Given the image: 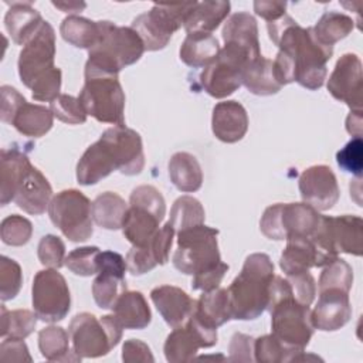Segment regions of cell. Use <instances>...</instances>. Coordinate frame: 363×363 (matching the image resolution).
<instances>
[{"instance_id": "52", "label": "cell", "mask_w": 363, "mask_h": 363, "mask_svg": "<svg viewBox=\"0 0 363 363\" xmlns=\"http://www.w3.org/2000/svg\"><path fill=\"white\" fill-rule=\"evenodd\" d=\"M286 281L291 285L292 296L302 305H311L316 295V282L309 271L286 275Z\"/></svg>"}, {"instance_id": "32", "label": "cell", "mask_w": 363, "mask_h": 363, "mask_svg": "<svg viewBox=\"0 0 363 363\" xmlns=\"http://www.w3.org/2000/svg\"><path fill=\"white\" fill-rule=\"evenodd\" d=\"M193 315L213 328H218L228 322L231 319V309L227 289L218 286L211 291H204L196 301Z\"/></svg>"}, {"instance_id": "37", "label": "cell", "mask_w": 363, "mask_h": 363, "mask_svg": "<svg viewBox=\"0 0 363 363\" xmlns=\"http://www.w3.org/2000/svg\"><path fill=\"white\" fill-rule=\"evenodd\" d=\"M60 34L68 44L89 51L99 40V21L81 16H68L60 26Z\"/></svg>"}, {"instance_id": "58", "label": "cell", "mask_w": 363, "mask_h": 363, "mask_svg": "<svg viewBox=\"0 0 363 363\" xmlns=\"http://www.w3.org/2000/svg\"><path fill=\"white\" fill-rule=\"evenodd\" d=\"M0 360L1 362H31L28 347L24 339H3L0 345Z\"/></svg>"}, {"instance_id": "16", "label": "cell", "mask_w": 363, "mask_h": 363, "mask_svg": "<svg viewBox=\"0 0 363 363\" xmlns=\"http://www.w3.org/2000/svg\"><path fill=\"white\" fill-rule=\"evenodd\" d=\"M329 94L345 102L350 111H362L363 72L362 61L356 54L346 52L337 61L328 79Z\"/></svg>"}, {"instance_id": "2", "label": "cell", "mask_w": 363, "mask_h": 363, "mask_svg": "<svg viewBox=\"0 0 363 363\" xmlns=\"http://www.w3.org/2000/svg\"><path fill=\"white\" fill-rule=\"evenodd\" d=\"M274 264L264 252L250 254L241 272L228 286L231 319L252 320L268 306V286L274 277Z\"/></svg>"}, {"instance_id": "62", "label": "cell", "mask_w": 363, "mask_h": 363, "mask_svg": "<svg viewBox=\"0 0 363 363\" xmlns=\"http://www.w3.org/2000/svg\"><path fill=\"white\" fill-rule=\"evenodd\" d=\"M362 111H350L346 118V130L353 138H362Z\"/></svg>"}, {"instance_id": "7", "label": "cell", "mask_w": 363, "mask_h": 363, "mask_svg": "<svg viewBox=\"0 0 363 363\" xmlns=\"http://www.w3.org/2000/svg\"><path fill=\"white\" fill-rule=\"evenodd\" d=\"M218 230L206 224L194 225L177 233V250L173 265L186 275L199 274L221 262L217 242Z\"/></svg>"}, {"instance_id": "15", "label": "cell", "mask_w": 363, "mask_h": 363, "mask_svg": "<svg viewBox=\"0 0 363 363\" xmlns=\"http://www.w3.org/2000/svg\"><path fill=\"white\" fill-rule=\"evenodd\" d=\"M126 261L119 252H99L98 272L92 282V295L101 309H112L119 295L126 291Z\"/></svg>"}, {"instance_id": "36", "label": "cell", "mask_w": 363, "mask_h": 363, "mask_svg": "<svg viewBox=\"0 0 363 363\" xmlns=\"http://www.w3.org/2000/svg\"><path fill=\"white\" fill-rule=\"evenodd\" d=\"M129 204L113 191H105L92 201V218L105 230H119Z\"/></svg>"}, {"instance_id": "6", "label": "cell", "mask_w": 363, "mask_h": 363, "mask_svg": "<svg viewBox=\"0 0 363 363\" xmlns=\"http://www.w3.org/2000/svg\"><path fill=\"white\" fill-rule=\"evenodd\" d=\"M197 1L186 3H155L149 11L139 14L130 27L140 37L145 51L163 50L172 35L184 26L189 13Z\"/></svg>"}, {"instance_id": "43", "label": "cell", "mask_w": 363, "mask_h": 363, "mask_svg": "<svg viewBox=\"0 0 363 363\" xmlns=\"http://www.w3.org/2000/svg\"><path fill=\"white\" fill-rule=\"evenodd\" d=\"M353 285V269L352 267L342 258L333 259L330 264L323 267V271L320 272L318 288L319 291L323 289H343L350 291Z\"/></svg>"}, {"instance_id": "61", "label": "cell", "mask_w": 363, "mask_h": 363, "mask_svg": "<svg viewBox=\"0 0 363 363\" xmlns=\"http://www.w3.org/2000/svg\"><path fill=\"white\" fill-rule=\"evenodd\" d=\"M286 1H275V0H255L254 1V11L257 16L262 17L264 20L275 21L285 16Z\"/></svg>"}, {"instance_id": "11", "label": "cell", "mask_w": 363, "mask_h": 363, "mask_svg": "<svg viewBox=\"0 0 363 363\" xmlns=\"http://www.w3.org/2000/svg\"><path fill=\"white\" fill-rule=\"evenodd\" d=\"M268 311L271 313L272 335L289 347L305 350L315 330L309 306L289 296L277 302Z\"/></svg>"}, {"instance_id": "40", "label": "cell", "mask_w": 363, "mask_h": 363, "mask_svg": "<svg viewBox=\"0 0 363 363\" xmlns=\"http://www.w3.org/2000/svg\"><path fill=\"white\" fill-rule=\"evenodd\" d=\"M206 211L203 204L193 196H180L172 206L169 224L174 233L204 224Z\"/></svg>"}, {"instance_id": "50", "label": "cell", "mask_w": 363, "mask_h": 363, "mask_svg": "<svg viewBox=\"0 0 363 363\" xmlns=\"http://www.w3.org/2000/svg\"><path fill=\"white\" fill-rule=\"evenodd\" d=\"M336 162L339 167L347 173L360 177L363 169V142L362 138H352L337 153Z\"/></svg>"}, {"instance_id": "26", "label": "cell", "mask_w": 363, "mask_h": 363, "mask_svg": "<svg viewBox=\"0 0 363 363\" xmlns=\"http://www.w3.org/2000/svg\"><path fill=\"white\" fill-rule=\"evenodd\" d=\"M112 311L123 329L140 330L147 328L152 322V312L147 301L139 291L126 289L122 292L116 299Z\"/></svg>"}, {"instance_id": "3", "label": "cell", "mask_w": 363, "mask_h": 363, "mask_svg": "<svg viewBox=\"0 0 363 363\" xmlns=\"http://www.w3.org/2000/svg\"><path fill=\"white\" fill-rule=\"evenodd\" d=\"M99 28V40L88 51L85 65L118 75L122 68L140 60L145 52V45L132 27L116 26L111 21L101 20Z\"/></svg>"}, {"instance_id": "21", "label": "cell", "mask_w": 363, "mask_h": 363, "mask_svg": "<svg viewBox=\"0 0 363 363\" xmlns=\"http://www.w3.org/2000/svg\"><path fill=\"white\" fill-rule=\"evenodd\" d=\"M211 130L224 143L241 140L248 130V115L245 108L237 101H223L216 104L211 115Z\"/></svg>"}, {"instance_id": "29", "label": "cell", "mask_w": 363, "mask_h": 363, "mask_svg": "<svg viewBox=\"0 0 363 363\" xmlns=\"http://www.w3.org/2000/svg\"><path fill=\"white\" fill-rule=\"evenodd\" d=\"M173 186L183 193L197 191L203 184V170L196 156L189 152H176L167 164Z\"/></svg>"}, {"instance_id": "5", "label": "cell", "mask_w": 363, "mask_h": 363, "mask_svg": "<svg viewBox=\"0 0 363 363\" xmlns=\"http://www.w3.org/2000/svg\"><path fill=\"white\" fill-rule=\"evenodd\" d=\"M72 350L79 359L108 354L122 339L123 326L115 315L96 318L89 312L77 313L68 326Z\"/></svg>"}, {"instance_id": "51", "label": "cell", "mask_w": 363, "mask_h": 363, "mask_svg": "<svg viewBox=\"0 0 363 363\" xmlns=\"http://www.w3.org/2000/svg\"><path fill=\"white\" fill-rule=\"evenodd\" d=\"M31 95L34 101L40 102H52L61 89V69L54 67L44 75H41L33 85H31Z\"/></svg>"}, {"instance_id": "38", "label": "cell", "mask_w": 363, "mask_h": 363, "mask_svg": "<svg viewBox=\"0 0 363 363\" xmlns=\"http://www.w3.org/2000/svg\"><path fill=\"white\" fill-rule=\"evenodd\" d=\"M353 28L354 21L347 14L339 11H326L312 27V31L319 43L333 47L337 41L347 37Z\"/></svg>"}, {"instance_id": "25", "label": "cell", "mask_w": 363, "mask_h": 363, "mask_svg": "<svg viewBox=\"0 0 363 363\" xmlns=\"http://www.w3.org/2000/svg\"><path fill=\"white\" fill-rule=\"evenodd\" d=\"M160 223L162 218L150 210L129 204L122 223V233L132 245L142 247L149 244V241L155 237V234L159 231Z\"/></svg>"}, {"instance_id": "39", "label": "cell", "mask_w": 363, "mask_h": 363, "mask_svg": "<svg viewBox=\"0 0 363 363\" xmlns=\"http://www.w3.org/2000/svg\"><path fill=\"white\" fill-rule=\"evenodd\" d=\"M200 343L194 333L184 323L182 326L173 328V330L166 337L163 352L164 357L170 363H180L193 360L197 350L200 349Z\"/></svg>"}, {"instance_id": "17", "label": "cell", "mask_w": 363, "mask_h": 363, "mask_svg": "<svg viewBox=\"0 0 363 363\" xmlns=\"http://www.w3.org/2000/svg\"><path fill=\"white\" fill-rule=\"evenodd\" d=\"M298 187L303 203L318 211L330 210L340 197L337 179L326 164H315L305 169L298 179Z\"/></svg>"}, {"instance_id": "12", "label": "cell", "mask_w": 363, "mask_h": 363, "mask_svg": "<svg viewBox=\"0 0 363 363\" xmlns=\"http://www.w3.org/2000/svg\"><path fill=\"white\" fill-rule=\"evenodd\" d=\"M31 301L34 312L43 322L62 320L71 308V294L65 278L54 268L38 271L33 279Z\"/></svg>"}, {"instance_id": "54", "label": "cell", "mask_w": 363, "mask_h": 363, "mask_svg": "<svg viewBox=\"0 0 363 363\" xmlns=\"http://www.w3.org/2000/svg\"><path fill=\"white\" fill-rule=\"evenodd\" d=\"M228 268H230L228 264L221 261L211 268H207L199 274H194L191 279V288L194 291H203V292L218 288Z\"/></svg>"}, {"instance_id": "19", "label": "cell", "mask_w": 363, "mask_h": 363, "mask_svg": "<svg viewBox=\"0 0 363 363\" xmlns=\"http://www.w3.org/2000/svg\"><path fill=\"white\" fill-rule=\"evenodd\" d=\"M52 199V187L48 179L30 164L18 179L13 201L26 213L40 216L48 210Z\"/></svg>"}, {"instance_id": "22", "label": "cell", "mask_w": 363, "mask_h": 363, "mask_svg": "<svg viewBox=\"0 0 363 363\" xmlns=\"http://www.w3.org/2000/svg\"><path fill=\"white\" fill-rule=\"evenodd\" d=\"M116 170L113 157L111 156L106 145L98 139L86 147L77 164V180L82 186L96 184L106 176Z\"/></svg>"}, {"instance_id": "45", "label": "cell", "mask_w": 363, "mask_h": 363, "mask_svg": "<svg viewBox=\"0 0 363 363\" xmlns=\"http://www.w3.org/2000/svg\"><path fill=\"white\" fill-rule=\"evenodd\" d=\"M101 250L95 245L79 247L68 252L64 265L79 277H91L98 272V257Z\"/></svg>"}, {"instance_id": "34", "label": "cell", "mask_w": 363, "mask_h": 363, "mask_svg": "<svg viewBox=\"0 0 363 363\" xmlns=\"http://www.w3.org/2000/svg\"><path fill=\"white\" fill-rule=\"evenodd\" d=\"M279 267L285 275L309 271L316 267V254L309 237H292L281 254Z\"/></svg>"}, {"instance_id": "55", "label": "cell", "mask_w": 363, "mask_h": 363, "mask_svg": "<svg viewBox=\"0 0 363 363\" xmlns=\"http://www.w3.org/2000/svg\"><path fill=\"white\" fill-rule=\"evenodd\" d=\"M174 234L176 233L173 227L167 221L162 228H159L155 237L149 241V247L155 255L157 265H164L169 261V254L172 250Z\"/></svg>"}, {"instance_id": "1", "label": "cell", "mask_w": 363, "mask_h": 363, "mask_svg": "<svg viewBox=\"0 0 363 363\" xmlns=\"http://www.w3.org/2000/svg\"><path fill=\"white\" fill-rule=\"evenodd\" d=\"M267 30L278 52L289 61L294 82L311 91L319 89L326 79V64L333 55V47L319 43L312 27H301L288 14L267 23Z\"/></svg>"}, {"instance_id": "57", "label": "cell", "mask_w": 363, "mask_h": 363, "mask_svg": "<svg viewBox=\"0 0 363 363\" xmlns=\"http://www.w3.org/2000/svg\"><path fill=\"white\" fill-rule=\"evenodd\" d=\"M0 96V118L4 123H10L17 109L26 102V98L10 85H1Z\"/></svg>"}, {"instance_id": "13", "label": "cell", "mask_w": 363, "mask_h": 363, "mask_svg": "<svg viewBox=\"0 0 363 363\" xmlns=\"http://www.w3.org/2000/svg\"><path fill=\"white\" fill-rule=\"evenodd\" d=\"M55 58V31L52 26L44 20L40 30L23 47L18 55V75L21 82L31 85L45 72L52 69Z\"/></svg>"}, {"instance_id": "48", "label": "cell", "mask_w": 363, "mask_h": 363, "mask_svg": "<svg viewBox=\"0 0 363 363\" xmlns=\"http://www.w3.org/2000/svg\"><path fill=\"white\" fill-rule=\"evenodd\" d=\"M37 257L44 267L60 269L64 265L67 257L64 241L52 234L44 235L38 242Z\"/></svg>"}, {"instance_id": "49", "label": "cell", "mask_w": 363, "mask_h": 363, "mask_svg": "<svg viewBox=\"0 0 363 363\" xmlns=\"http://www.w3.org/2000/svg\"><path fill=\"white\" fill-rule=\"evenodd\" d=\"M129 204L145 207L162 220L166 216V201L162 193L150 184H142L135 187L129 196Z\"/></svg>"}, {"instance_id": "46", "label": "cell", "mask_w": 363, "mask_h": 363, "mask_svg": "<svg viewBox=\"0 0 363 363\" xmlns=\"http://www.w3.org/2000/svg\"><path fill=\"white\" fill-rule=\"evenodd\" d=\"M23 272L17 261L1 255L0 258V298L3 302L13 299L21 289Z\"/></svg>"}, {"instance_id": "31", "label": "cell", "mask_w": 363, "mask_h": 363, "mask_svg": "<svg viewBox=\"0 0 363 363\" xmlns=\"http://www.w3.org/2000/svg\"><path fill=\"white\" fill-rule=\"evenodd\" d=\"M52 122L54 115L50 108L26 101L14 113L10 125L24 136L40 138L52 128Z\"/></svg>"}, {"instance_id": "27", "label": "cell", "mask_w": 363, "mask_h": 363, "mask_svg": "<svg viewBox=\"0 0 363 363\" xmlns=\"http://www.w3.org/2000/svg\"><path fill=\"white\" fill-rule=\"evenodd\" d=\"M230 1L206 0L197 1L184 21V30L190 33H210L214 31L230 14Z\"/></svg>"}, {"instance_id": "4", "label": "cell", "mask_w": 363, "mask_h": 363, "mask_svg": "<svg viewBox=\"0 0 363 363\" xmlns=\"http://www.w3.org/2000/svg\"><path fill=\"white\" fill-rule=\"evenodd\" d=\"M85 82L78 95L86 115L98 122L125 125V92L116 74H108L85 65Z\"/></svg>"}, {"instance_id": "20", "label": "cell", "mask_w": 363, "mask_h": 363, "mask_svg": "<svg viewBox=\"0 0 363 363\" xmlns=\"http://www.w3.org/2000/svg\"><path fill=\"white\" fill-rule=\"evenodd\" d=\"M150 299L170 328L182 326L194 311L196 301L179 286L160 285L150 291Z\"/></svg>"}, {"instance_id": "63", "label": "cell", "mask_w": 363, "mask_h": 363, "mask_svg": "<svg viewBox=\"0 0 363 363\" xmlns=\"http://www.w3.org/2000/svg\"><path fill=\"white\" fill-rule=\"evenodd\" d=\"M52 6L64 13H69V16H77V13L86 7L84 1H52Z\"/></svg>"}, {"instance_id": "8", "label": "cell", "mask_w": 363, "mask_h": 363, "mask_svg": "<svg viewBox=\"0 0 363 363\" xmlns=\"http://www.w3.org/2000/svg\"><path fill=\"white\" fill-rule=\"evenodd\" d=\"M320 221L316 208L306 203H277L265 208L261 221V233L275 241L292 237H311Z\"/></svg>"}, {"instance_id": "56", "label": "cell", "mask_w": 363, "mask_h": 363, "mask_svg": "<svg viewBox=\"0 0 363 363\" xmlns=\"http://www.w3.org/2000/svg\"><path fill=\"white\" fill-rule=\"evenodd\" d=\"M254 342L255 339L250 335L235 332L228 345L230 362H255L254 359Z\"/></svg>"}, {"instance_id": "44", "label": "cell", "mask_w": 363, "mask_h": 363, "mask_svg": "<svg viewBox=\"0 0 363 363\" xmlns=\"http://www.w3.org/2000/svg\"><path fill=\"white\" fill-rule=\"evenodd\" d=\"M33 235V224L28 218L11 214L3 218L0 224V237L1 241L11 247L26 245Z\"/></svg>"}, {"instance_id": "10", "label": "cell", "mask_w": 363, "mask_h": 363, "mask_svg": "<svg viewBox=\"0 0 363 363\" xmlns=\"http://www.w3.org/2000/svg\"><path fill=\"white\" fill-rule=\"evenodd\" d=\"M254 58L257 57L240 45L224 43L216 60L201 71V86L213 98L223 99L230 96L242 85V71L247 62Z\"/></svg>"}, {"instance_id": "18", "label": "cell", "mask_w": 363, "mask_h": 363, "mask_svg": "<svg viewBox=\"0 0 363 363\" xmlns=\"http://www.w3.org/2000/svg\"><path fill=\"white\" fill-rule=\"evenodd\" d=\"M315 329L333 332L343 328L352 318L349 292L337 288L319 291L315 308L311 311Z\"/></svg>"}, {"instance_id": "33", "label": "cell", "mask_w": 363, "mask_h": 363, "mask_svg": "<svg viewBox=\"0 0 363 363\" xmlns=\"http://www.w3.org/2000/svg\"><path fill=\"white\" fill-rule=\"evenodd\" d=\"M242 85L254 95L277 94L282 85L277 81L272 61L262 57V54L247 62L242 71Z\"/></svg>"}, {"instance_id": "59", "label": "cell", "mask_w": 363, "mask_h": 363, "mask_svg": "<svg viewBox=\"0 0 363 363\" xmlns=\"http://www.w3.org/2000/svg\"><path fill=\"white\" fill-rule=\"evenodd\" d=\"M122 360L125 363H135V362H155L150 347L139 340V339H129L122 346Z\"/></svg>"}, {"instance_id": "47", "label": "cell", "mask_w": 363, "mask_h": 363, "mask_svg": "<svg viewBox=\"0 0 363 363\" xmlns=\"http://www.w3.org/2000/svg\"><path fill=\"white\" fill-rule=\"evenodd\" d=\"M50 109L57 119L68 125L84 123L88 116L79 99L68 94H60L50 104Z\"/></svg>"}, {"instance_id": "53", "label": "cell", "mask_w": 363, "mask_h": 363, "mask_svg": "<svg viewBox=\"0 0 363 363\" xmlns=\"http://www.w3.org/2000/svg\"><path fill=\"white\" fill-rule=\"evenodd\" d=\"M126 268L132 275H143L157 267L155 255L149 247V244L136 247L133 245L126 254Z\"/></svg>"}, {"instance_id": "60", "label": "cell", "mask_w": 363, "mask_h": 363, "mask_svg": "<svg viewBox=\"0 0 363 363\" xmlns=\"http://www.w3.org/2000/svg\"><path fill=\"white\" fill-rule=\"evenodd\" d=\"M186 325L194 333V336L197 337L201 347H211L217 343V337H218L217 336V328L206 325L196 315L191 313L190 318L187 319Z\"/></svg>"}, {"instance_id": "14", "label": "cell", "mask_w": 363, "mask_h": 363, "mask_svg": "<svg viewBox=\"0 0 363 363\" xmlns=\"http://www.w3.org/2000/svg\"><path fill=\"white\" fill-rule=\"evenodd\" d=\"M108 147L116 170L126 176L139 174L145 167V153L140 135L123 126L108 128L99 138Z\"/></svg>"}, {"instance_id": "30", "label": "cell", "mask_w": 363, "mask_h": 363, "mask_svg": "<svg viewBox=\"0 0 363 363\" xmlns=\"http://www.w3.org/2000/svg\"><path fill=\"white\" fill-rule=\"evenodd\" d=\"M28 156L16 149H3L0 153V203L9 204L14 199V190L23 172L30 166Z\"/></svg>"}, {"instance_id": "42", "label": "cell", "mask_w": 363, "mask_h": 363, "mask_svg": "<svg viewBox=\"0 0 363 363\" xmlns=\"http://www.w3.org/2000/svg\"><path fill=\"white\" fill-rule=\"evenodd\" d=\"M1 337L6 339H26L33 333L37 325V313L28 309H14L7 311L1 305Z\"/></svg>"}, {"instance_id": "41", "label": "cell", "mask_w": 363, "mask_h": 363, "mask_svg": "<svg viewBox=\"0 0 363 363\" xmlns=\"http://www.w3.org/2000/svg\"><path fill=\"white\" fill-rule=\"evenodd\" d=\"M303 350H296L294 347L282 343L277 336L264 335L254 342V359L259 363H282L295 362L296 356Z\"/></svg>"}, {"instance_id": "24", "label": "cell", "mask_w": 363, "mask_h": 363, "mask_svg": "<svg viewBox=\"0 0 363 363\" xmlns=\"http://www.w3.org/2000/svg\"><path fill=\"white\" fill-rule=\"evenodd\" d=\"M224 43H231L247 50L251 55H261L258 26L254 16L247 11H238L231 14L223 27Z\"/></svg>"}, {"instance_id": "9", "label": "cell", "mask_w": 363, "mask_h": 363, "mask_svg": "<svg viewBox=\"0 0 363 363\" xmlns=\"http://www.w3.org/2000/svg\"><path fill=\"white\" fill-rule=\"evenodd\" d=\"M51 223L72 242H81L94 234L92 203L77 189L61 190L48 206Z\"/></svg>"}, {"instance_id": "35", "label": "cell", "mask_w": 363, "mask_h": 363, "mask_svg": "<svg viewBox=\"0 0 363 363\" xmlns=\"http://www.w3.org/2000/svg\"><path fill=\"white\" fill-rule=\"evenodd\" d=\"M69 333L61 326L51 325L38 332V349L50 362H79L81 359L69 349Z\"/></svg>"}, {"instance_id": "23", "label": "cell", "mask_w": 363, "mask_h": 363, "mask_svg": "<svg viewBox=\"0 0 363 363\" xmlns=\"http://www.w3.org/2000/svg\"><path fill=\"white\" fill-rule=\"evenodd\" d=\"M44 23L40 11L30 1H13L4 16V26L17 45H26Z\"/></svg>"}, {"instance_id": "28", "label": "cell", "mask_w": 363, "mask_h": 363, "mask_svg": "<svg viewBox=\"0 0 363 363\" xmlns=\"http://www.w3.org/2000/svg\"><path fill=\"white\" fill-rule=\"evenodd\" d=\"M220 52L218 40L210 33H190L182 43L180 60L191 67L201 68L211 64Z\"/></svg>"}]
</instances>
